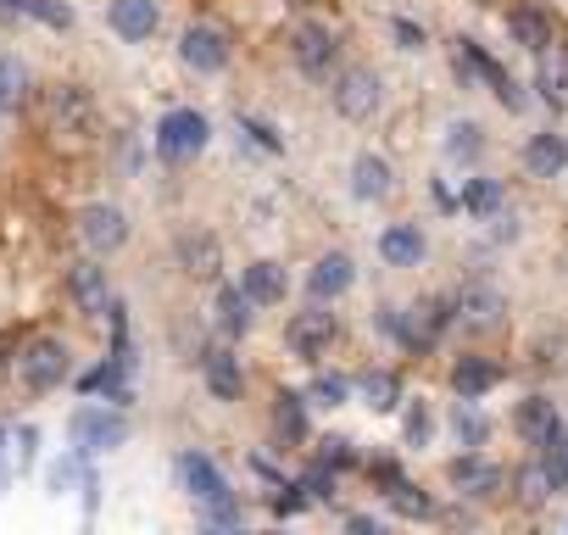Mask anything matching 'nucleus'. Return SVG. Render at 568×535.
<instances>
[{
  "label": "nucleus",
  "mask_w": 568,
  "mask_h": 535,
  "mask_svg": "<svg viewBox=\"0 0 568 535\" xmlns=\"http://www.w3.org/2000/svg\"><path fill=\"white\" fill-rule=\"evenodd\" d=\"M385 496H390V507H396V513H407V518H429V513H435V502H429L424 491H413L407 480H390V491H385Z\"/></svg>",
  "instance_id": "obj_35"
},
{
  "label": "nucleus",
  "mask_w": 568,
  "mask_h": 535,
  "mask_svg": "<svg viewBox=\"0 0 568 535\" xmlns=\"http://www.w3.org/2000/svg\"><path fill=\"white\" fill-rule=\"evenodd\" d=\"M291 57H296V68H302L313 84H324V79L335 73V62H341V40H335L324 23H302V29L291 34Z\"/></svg>",
  "instance_id": "obj_5"
},
{
  "label": "nucleus",
  "mask_w": 568,
  "mask_h": 535,
  "mask_svg": "<svg viewBox=\"0 0 568 535\" xmlns=\"http://www.w3.org/2000/svg\"><path fill=\"white\" fill-rule=\"evenodd\" d=\"M524 168H529V179H557L562 168H568V140L562 134H535L529 145H524Z\"/></svg>",
  "instance_id": "obj_19"
},
{
  "label": "nucleus",
  "mask_w": 568,
  "mask_h": 535,
  "mask_svg": "<svg viewBox=\"0 0 568 535\" xmlns=\"http://www.w3.org/2000/svg\"><path fill=\"white\" fill-rule=\"evenodd\" d=\"M273 513L284 518V513H302V496H273Z\"/></svg>",
  "instance_id": "obj_42"
},
{
  "label": "nucleus",
  "mask_w": 568,
  "mask_h": 535,
  "mask_svg": "<svg viewBox=\"0 0 568 535\" xmlns=\"http://www.w3.org/2000/svg\"><path fill=\"white\" fill-rule=\"evenodd\" d=\"M357 391H363V402H368L374 413H396V407H402V380H396L390 369H368V374L357 380Z\"/></svg>",
  "instance_id": "obj_26"
},
{
  "label": "nucleus",
  "mask_w": 568,
  "mask_h": 535,
  "mask_svg": "<svg viewBox=\"0 0 568 535\" xmlns=\"http://www.w3.org/2000/svg\"><path fill=\"white\" fill-rule=\"evenodd\" d=\"M513 430H518V441L524 446H557L562 441V418H557V407L546 402V396H529V402H518V413H513Z\"/></svg>",
  "instance_id": "obj_10"
},
{
  "label": "nucleus",
  "mask_w": 568,
  "mask_h": 535,
  "mask_svg": "<svg viewBox=\"0 0 568 535\" xmlns=\"http://www.w3.org/2000/svg\"><path fill=\"white\" fill-rule=\"evenodd\" d=\"M335 335H341V324H335V313H329L324 302H313L307 313H296L291 324H284V346H291L302 363H318V357H329Z\"/></svg>",
  "instance_id": "obj_3"
},
{
  "label": "nucleus",
  "mask_w": 568,
  "mask_h": 535,
  "mask_svg": "<svg viewBox=\"0 0 568 535\" xmlns=\"http://www.w3.org/2000/svg\"><path fill=\"white\" fill-rule=\"evenodd\" d=\"M240 291L251 296V307H278L291 285H284V268L278 262H251L245 274H240Z\"/></svg>",
  "instance_id": "obj_18"
},
{
  "label": "nucleus",
  "mask_w": 568,
  "mask_h": 535,
  "mask_svg": "<svg viewBox=\"0 0 568 535\" xmlns=\"http://www.w3.org/2000/svg\"><path fill=\"white\" fill-rule=\"evenodd\" d=\"M352 280H357L352 256H346V251H329V256H318V262H313L307 291H313V302H335V296H346V291H352Z\"/></svg>",
  "instance_id": "obj_14"
},
{
  "label": "nucleus",
  "mask_w": 568,
  "mask_h": 535,
  "mask_svg": "<svg viewBox=\"0 0 568 535\" xmlns=\"http://www.w3.org/2000/svg\"><path fill=\"white\" fill-rule=\"evenodd\" d=\"M540 95H546L551 107L568 101V62H562V57H546V51H540Z\"/></svg>",
  "instance_id": "obj_33"
},
{
  "label": "nucleus",
  "mask_w": 568,
  "mask_h": 535,
  "mask_svg": "<svg viewBox=\"0 0 568 535\" xmlns=\"http://www.w3.org/2000/svg\"><path fill=\"white\" fill-rule=\"evenodd\" d=\"M179 57H184V68H195V73H223V68H229V40H223V29H212V23H190L184 40H179Z\"/></svg>",
  "instance_id": "obj_9"
},
{
  "label": "nucleus",
  "mask_w": 568,
  "mask_h": 535,
  "mask_svg": "<svg viewBox=\"0 0 568 535\" xmlns=\"http://www.w3.org/2000/svg\"><path fill=\"white\" fill-rule=\"evenodd\" d=\"M446 324H452L446 302H440V296H424L413 313H402V346H435Z\"/></svg>",
  "instance_id": "obj_15"
},
{
  "label": "nucleus",
  "mask_w": 568,
  "mask_h": 535,
  "mask_svg": "<svg viewBox=\"0 0 568 535\" xmlns=\"http://www.w3.org/2000/svg\"><path fill=\"white\" fill-rule=\"evenodd\" d=\"M79 234H84V245H90L95 256H112V251H123V240H129V218H123V206H112V201H90V206L79 212Z\"/></svg>",
  "instance_id": "obj_8"
},
{
  "label": "nucleus",
  "mask_w": 568,
  "mask_h": 535,
  "mask_svg": "<svg viewBox=\"0 0 568 535\" xmlns=\"http://www.w3.org/2000/svg\"><path fill=\"white\" fill-rule=\"evenodd\" d=\"M273 430H278V441H307V396L278 391L273 396Z\"/></svg>",
  "instance_id": "obj_24"
},
{
  "label": "nucleus",
  "mask_w": 568,
  "mask_h": 535,
  "mask_svg": "<svg viewBox=\"0 0 568 535\" xmlns=\"http://www.w3.org/2000/svg\"><path fill=\"white\" fill-rule=\"evenodd\" d=\"M452 430H457V441H463V446H485V435H490V424L479 418V407H474L468 396L457 402V413H452Z\"/></svg>",
  "instance_id": "obj_34"
},
{
  "label": "nucleus",
  "mask_w": 568,
  "mask_h": 535,
  "mask_svg": "<svg viewBox=\"0 0 568 535\" xmlns=\"http://www.w3.org/2000/svg\"><path fill=\"white\" fill-rule=\"evenodd\" d=\"M68 374H73V352L57 341V335H40V341H29L23 352H18V380L29 385V391H57V385H68Z\"/></svg>",
  "instance_id": "obj_1"
},
{
  "label": "nucleus",
  "mask_w": 568,
  "mask_h": 535,
  "mask_svg": "<svg viewBox=\"0 0 568 535\" xmlns=\"http://www.w3.org/2000/svg\"><path fill=\"white\" fill-rule=\"evenodd\" d=\"M513 485H518V502H524V507H540V502L551 496V474H546V463H524V468L513 474Z\"/></svg>",
  "instance_id": "obj_32"
},
{
  "label": "nucleus",
  "mask_w": 568,
  "mask_h": 535,
  "mask_svg": "<svg viewBox=\"0 0 568 535\" xmlns=\"http://www.w3.org/2000/svg\"><path fill=\"white\" fill-rule=\"evenodd\" d=\"M179 480H184V491L195 496V502H212V496H223L229 485H223V474H217V463L212 457H201V452H184L179 457Z\"/></svg>",
  "instance_id": "obj_21"
},
{
  "label": "nucleus",
  "mask_w": 568,
  "mask_h": 535,
  "mask_svg": "<svg viewBox=\"0 0 568 535\" xmlns=\"http://www.w3.org/2000/svg\"><path fill=\"white\" fill-rule=\"evenodd\" d=\"M324 463H329V468H346V463H352V441H346V435H329V441H324Z\"/></svg>",
  "instance_id": "obj_41"
},
{
  "label": "nucleus",
  "mask_w": 568,
  "mask_h": 535,
  "mask_svg": "<svg viewBox=\"0 0 568 535\" xmlns=\"http://www.w3.org/2000/svg\"><path fill=\"white\" fill-rule=\"evenodd\" d=\"M479 151H485V129L479 123H452L446 129V157L452 162H474Z\"/></svg>",
  "instance_id": "obj_31"
},
{
  "label": "nucleus",
  "mask_w": 568,
  "mask_h": 535,
  "mask_svg": "<svg viewBox=\"0 0 568 535\" xmlns=\"http://www.w3.org/2000/svg\"><path fill=\"white\" fill-rule=\"evenodd\" d=\"M68 435H73L79 452H112V446L129 441V418L123 413H106V407H79L68 418Z\"/></svg>",
  "instance_id": "obj_6"
},
{
  "label": "nucleus",
  "mask_w": 568,
  "mask_h": 535,
  "mask_svg": "<svg viewBox=\"0 0 568 535\" xmlns=\"http://www.w3.org/2000/svg\"><path fill=\"white\" fill-rule=\"evenodd\" d=\"M29 101V68L18 57H0V112H18Z\"/></svg>",
  "instance_id": "obj_30"
},
{
  "label": "nucleus",
  "mask_w": 568,
  "mask_h": 535,
  "mask_svg": "<svg viewBox=\"0 0 568 535\" xmlns=\"http://www.w3.org/2000/svg\"><path fill=\"white\" fill-rule=\"evenodd\" d=\"M106 23H112V34H118V40L140 46V40H151V34H156L162 12H156V0H112V7H106Z\"/></svg>",
  "instance_id": "obj_12"
},
{
  "label": "nucleus",
  "mask_w": 568,
  "mask_h": 535,
  "mask_svg": "<svg viewBox=\"0 0 568 535\" xmlns=\"http://www.w3.org/2000/svg\"><path fill=\"white\" fill-rule=\"evenodd\" d=\"M496 380H501V374H496V363H485V357H457V363H452V391L468 396V402H479Z\"/></svg>",
  "instance_id": "obj_23"
},
{
  "label": "nucleus",
  "mask_w": 568,
  "mask_h": 535,
  "mask_svg": "<svg viewBox=\"0 0 568 535\" xmlns=\"http://www.w3.org/2000/svg\"><path fill=\"white\" fill-rule=\"evenodd\" d=\"M379 256H385L390 268H418V262L429 256V240L418 234V223H390V229L379 234Z\"/></svg>",
  "instance_id": "obj_17"
},
{
  "label": "nucleus",
  "mask_w": 568,
  "mask_h": 535,
  "mask_svg": "<svg viewBox=\"0 0 568 535\" xmlns=\"http://www.w3.org/2000/svg\"><path fill=\"white\" fill-rule=\"evenodd\" d=\"M429 435H435V418H429L424 402H413L407 407V446H429Z\"/></svg>",
  "instance_id": "obj_38"
},
{
  "label": "nucleus",
  "mask_w": 568,
  "mask_h": 535,
  "mask_svg": "<svg viewBox=\"0 0 568 535\" xmlns=\"http://www.w3.org/2000/svg\"><path fill=\"white\" fill-rule=\"evenodd\" d=\"M313 496H335V468L329 463H318V468H307V480H302Z\"/></svg>",
  "instance_id": "obj_39"
},
{
  "label": "nucleus",
  "mask_w": 568,
  "mask_h": 535,
  "mask_svg": "<svg viewBox=\"0 0 568 535\" xmlns=\"http://www.w3.org/2000/svg\"><path fill=\"white\" fill-rule=\"evenodd\" d=\"M352 529H357V535H379V518H368V513H357V518H352Z\"/></svg>",
  "instance_id": "obj_43"
},
{
  "label": "nucleus",
  "mask_w": 568,
  "mask_h": 535,
  "mask_svg": "<svg viewBox=\"0 0 568 535\" xmlns=\"http://www.w3.org/2000/svg\"><path fill=\"white\" fill-rule=\"evenodd\" d=\"M452 485H457V491H468V496H496V485H501V468H490L485 457L463 452V457H452Z\"/></svg>",
  "instance_id": "obj_22"
},
{
  "label": "nucleus",
  "mask_w": 568,
  "mask_h": 535,
  "mask_svg": "<svg viewBox=\"0 0 568 535\" xmlns=\"http://www.w3.org/2000/svg\"><path fill=\"white\" fill-rule=\"evenodd\" d=\"M201 374H206V391H212L217 402H240L245 374H240V357H234L229 346H212V352L201 357Z\"/></svg>",
  "instance_id": "obj_16"
},
{
  "label": "nucleus",
  "mask_w": 568,
  "mask_h": 535,
  "mask_svg": "<svg viewBox=\"0 0 568 535\" xmlns=\"http://www.w3.org/2000/svg\"><path fill=\"white\" fill-rule=\"evenodd\" d=\"M51 129L62 140H90L95 134V101L79 84H57L51 90Z\"/></svg>",
  "instance_id": "obj_7"
},
{
  "label": "nucleus",
  "mask_w": 568,
  "mask_h": 535,
  "mask_svg": "<svg viewBox=\"0 0 568 535\" xmlns=\"http://www.w3.org/2000/svg\"><path fill=\"white\" fill-rule=\"evenodd\" d=\"M68 285H73V302H79L84 313H106V302H112V296H106V274H101L95 262H79Z\"/></svg>",
  "instance_id": "obj_25"
},
{
  "label": "nucleus",
  "mask_w": 568,
  "mask_h": 535,
  "mask_svg": "<svg viewBox=\"0 0 568 535\" xmlns=\"http://www.w3.org/2000/svg\"><path fill=\"white\" fill-rule=\"evenodd\" d=\"M507 29H513V40H518L524 51H535V57H540V51H551V23H546L540 12H513V18H507Z\"/></svg>",
  "instance_id": "obj_29"
},
{
  "label": "nucleus",
  "mask_w": 568,
  "mask_h": 535,
  "mask_svg": "<svg viewBox=\"0 0 568 535\" xmlns=\"http://www.w3.org/2000/svg\"><path fill=\"white\" fill-rule=\"evenodd\" d=\"M206 140H212V123L201 112H190V107H179V112H168L156 123V157L162 162H195L206 151Z\"/></svg>",
  "instance_id": "obj_2"
},
{
  "label": "nucleus",
  "mask_w": 568,
  "mask_h": 535,
  "mask_svg": "<svg viewBox=\"0 0 568 535\" xmlns=\"http://www.w3.org/2000/svg\"><path fill=\"white\" fill-rule=\"evenodd\" d=\"M390 34L402 40V51H424V29H418V23H407V18H396V23H390Z\"/></svg>",
  "instance_id": "obj_40"
},
{
  "label": "nucleus",
  "mask_w": 568,
  "mask_h": 535,
  "mask_svg": "<svg viewBox=\"0 0 568 535\" xmlns=\"http://www.w3.org/2000/svg\"><path fill=\"white\" fill-rule=\"evenodd\" d=\"M501 206H507V190H501L496 179H468V184H463V212H474V218L490 223Z\"/></svg>",
  "instance_id": "obj_28"
},
{
  "label": "nucleus",
  "mask_w": 568,
  "mask_h": 535,
  "mask_svg": "<svg viewBox=\"0 0 568 535\" xmlns=\"http://www.w3.org/2000/svg\"><path fill=\"white\" fill-rule=\"evenodd\" d=\"M379 107H385V84H379L374 68H346V73L335 79V112H341V118L368 123Z\"/></svg>",
  "instance_id": "obj_4"
},
{
  "label": "nucleus",
  "mask_w": 568,
  "mask_h": 535,
  "mask_svg": "<svg viewBox=\"0 0 568 535\" xmlns=\"http://www.w3.org/2000/svg\"><path fill=\"white\" fill-rule=\"evenodd\" d=\"M251 319H256V313H251V296H245L240 285H223V291H217V330H223V335H245Z\"/></svg>",
  "instance_id": "obj_27"
},
{
  "label": "nucleus",
  "mask_w": 568,
  "mask_h": 535,
  "mask_svg": "<svg viewBox=\"0 0 568 535\" xmlns=\"http://www.w3.org/2000/svg\"><path fill=\"white\" fill-rule=\"evenodd\" d=\"M12 7L29 12V18H40V23H51V29H68V23H73V12L57 7V0H12Z\"/></svg>",
  "instance_id": "obj_37"
},
{
  "label": "nucleus",
  "mask_w": 568,
  "mask_h": 535,
  "mask_svg": "<svg viewBox=\"0 0 568 535\" xmlns=\"http://www.w3.org/2000/svg\"><path fill=\"white\" fill-rule=\"evenodd\" d=\"M179 268L190 280H217V268H223V245H217V234H206V229H184L179 234Z\"/></svg>",
  "instance_id": "obj_11"
},
{
  "label": "nucleus",
  "mask_w": 568,
  "mask_h": 535,
  "mask_svg": "<svg viewBox=\"0 0 568 535\" xmlns=\"http://www.w3.org/2000/svg\"><path fill=\"white\" fill-rule=\"evenodd\" d=\"M452 307H457L452 319H463L468 330H496V324H501V313H507V296H501V291H490V285H463Z\"/></svg>",
  "instance_id": "obj_13"
},
{
  "label": "nucleus",
  "mask_w": 568,
  "mask_h": 535,
  "mask_svg": "<svg viewBox=\"0 0 568 535\" xmlns=\"http://www.w3.org/2000/svg\"><path fill=\"white\" fill-rule=\"evenodd\" d=\"M307 396H313V402H318V407H341V402H346V396H352V385H346V380H341V374H318V380H313V385H307Z\"/></svg>",
  "instance_id": "obj_36"
},
{
  "label": "nucleus",
  "mask_w": 568,
  "mask_h": 535,
  "mask_svg": "<svg viewBox=\"0 0 568 535\" xmlns=\"http://www.w3.org/2000/svg\"><path fill=\"white\" fill-rule=\"evenodd\" d=\"M390 190H396L390 162H385V157H374V151H363V157L352 162V195H357V201H385Z\"/></svg>",
  "instance_id": "obj_20"
}]
</instances>
